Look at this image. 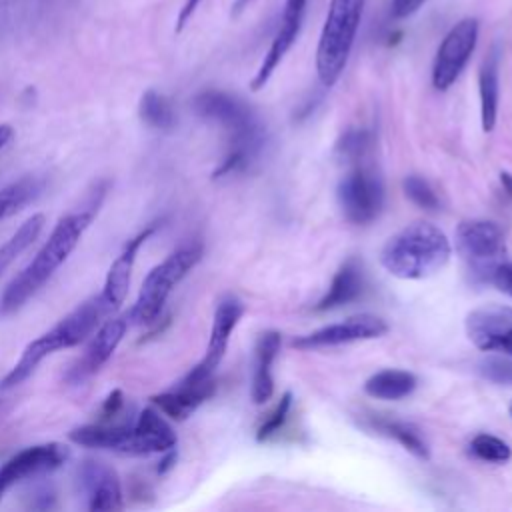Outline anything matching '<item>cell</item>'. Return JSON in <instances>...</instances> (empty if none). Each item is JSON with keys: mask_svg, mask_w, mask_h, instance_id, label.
<instances>
[{"mask_svg": "<svg viewBox=\"0 0 512 512\" xmlns=\"http://www.w3.org/2000/svg\"><path fill=\"white\" fill-rule=\"evenodd\" d=\"M96 212L98 204L70 212L56 222L48 240L42 244L36 256L4 288L0 296V316H10L18 312L32 296H36L46 286L54 272L76 250L84 232L90 228Z\"/></svg>", "mask_w": 512, "mask_h": 512, "instance_id": "6da1fadb", "label": "cell"}, {"mask_svg": "<svg viewBox=\"0 0 512 512\" xmlns=\"http://www.w3.org/2000/svg\"><path fill=\"white\" fill-rule=\"evenodd\" d=\"M198 116L218 122L230 136V148L214 170V178L244 170L264 146V128L252 108L234 94L222 90H204L192 102Z\"/></svg>", "mask_w": 512, "mask_h": 512, "instance_id": "7a4b0ae2", "label": "cell"}, {"mask_svg": "<svg viewBox=\"0 0 512 512\" xmlns=\"http://www.w3.org/2000/svg\"><path fill=\"white\" fill-rule=\"evenodd\" d=\"M68 438L86 448L112 450L130 456L172 452L176 434L154 408H144L138 418L128 422H96L70 430Z\"/></svg>", "mask_w": 512, "mask_h": 512, "instance_id": "3957f363", "label": "cell"}, {"mask_svg": "<svg viewBox=\"0 0 512 512\" xmlns=\"http://www.w3.org/2000/svg\"><path fill=\"white\" fill-rule=\"evenodd\" d=\"M450 254V240L438 226L414 222L388 238L380 252V262L396 278L422 280L444 268Z\"/></svg>", "mask_w": 512, "mask_h": 512, "instance_id": "277c9868", "label": "cell"}, {"mask_svg": "<svg viewBox=\"0 0 512 512\" xmlns=\"http://www.w3.org/2000/svg\"><path fill=\"white\" fill-rule=\"evenodd\" d=\"M110 314L106 306L102 304L100 296H92L78 304L72 312H68L64 318H60L50 330L34 338L26 344L22 350L18 362L10 368V372L2 378L0 388L10 390L18 384H22L36 368L38 364L48 358L50 354L58 350H66L72 346H78L84 342L102 322V318Z\"/></svg>", "mask_w": 512, "mask_h": 512, "instance_id": "5b68a950", "label": "cell"}, {"mask_svg": "<svg viewBox=\"0 0 512 512\" xmlns=\"http://www.w3.org/2000/svg\"><path fill=\"white\" fill-rule=\"evenodd\" d=\"M364 0H330L316 48V72L330 88L342 76L362 20Z\"/></svg>", "mask_w": 512, "mask_h": 512, "instance_id": "8992f818", "label": "cell"}, {"mask_svg": "<svg viewBox=\"0 0 512 512\" xmlns=\"http://www.w3.org/2000/svg\"><path fill=\"white\" fill-rule=\"evenodd\" d=\"M202 258V246L196 242L184 244L180 248H176L174 252H170L160 264H156L144 278L138 298L132 306V310L128 312L130 322L134 324H152L168 296L172 294V290L176 288V284L200 262Z\"/></svg>", "mask_w": 512, "mask_h": 512, "instance_id": "52a82bcc", "label": "cell"}, {"mask_svg": "<svg viewBox=\"0 0 512 512\" xmlns=\"http://www.w3.org/2000/svg\"><path fill=\"white\" fill-rule=\"evenodd\" d=\"M456 250L478 280H492L506 254L504 234L488 220H464L456 230Z\"/></svg>", "mask_w": 512, "mask_h": 512, "instance_id": "ba28073f", "label": "cell"}, {"mask_svg": "<svg viewBox=\"0 0 512 512\" xmlns=\"http://www.w3.org/2000/svg\"><path fill=\"white\" fill-rule=\"evenodd\" d=\"M478 32L480 24L476 18L470 16L462 18L448 30V34L444 36L436 50L432 64V84L436 90L444 92L458 80L460 72L468 64L476 48Z\"/></svg>", "mask_w": 512, "mask_h": 512, "instance_id": "9c48e42d", "label": "cell"}, {"mask_svg": "<svg viewBox=\"0 0 512 512\" xmlns=\"http://www.w3.org/2000/svg\"><path fill=\"white\" fill-rule=\"evenodd\" d=\"M338 202L352 224L372 222L384 206L380 176L364 166L352 168L338 184Z\"/></svg>", "mask_w": 512, "mask_h": 512, "instance_id": "30bf717a", "label": "cell"}, {"mask_svg": "<svg viewBox=\"0 0 512 512\" xmlns=\"http://www.w3.org/2000/svg\"><path fill=\"white\" fill-rule=\"evenodd\" d=\"M68 456L70 450L58 442L36 444L16 452L0 466V500L20 482L44 476L60 468L68 460Z\"/></svg>", "mask_w": 512, "mask_h": 512, "instance_id": "8fae6325", "label": "cell"}, {"mask_svg": "<svg viewBox=\"0 0 512 512\" xmlns=\"http://www.w3.org/2000/svg\"><path fill=\"white\" fill-rule=\"evenodd\" d=\"M242 314H244V304L236 296H224L216 304L206 354L182 380H186V382H204V380L212 378L214 370L218 368V364L222 362V358L226 354L230 336H232L236 324L240 322Z\"/></svg>", "mask_w": 512, "mask_h": 512, "instance_id": "7c38bea8", "label": "cell"}, {"mask_svg": "<svg viewBox=\"0 0 512 512\" xmlns=\"http://www.w3.org/2000/svg\"><path fill=\"white\" fill-rule=\"evenodd\" d=\"M130 326L128 312L122 316H112L104 324H100L94 332L90 342L86 344L80 358L68 368L66 382L68 384H82L90 376H94L116 352L122 338L126 336V330Z\"/></svg>", "mask_w": 512, "mask_h": 512, "instance_id": "4fadbf2b", "label": "cell"}, {"mask_svg": "<svg viewBox=\"0 0 512 512\" xmlns=\"http://www.w3.org/2000/svg\"><path fill=\"white\" fill-rule=\"evenodd\" d=\"M466 332L472 344L484 352L512 356V308L486 304L472 310L466 318Z\"/></svg>", "mask_w": 512, "mask_h": 512, "instance_id": "5bb4252c", "label": "cell"}, {"mask_svg": "<svg viewBox=\"0 0 512 512\" xmlns=\"http://www.w3.org/2000/svg\"><path fill=\"white\" fill-rule=\"evenodd\" d=\"M386 332H388V324L380 316L358 314V316L346 318L344 322L328 324L320 330L298 336L296 340H292V346L300 348V350H312V348L348 344V342H356V340H370V338H378Z\"/></svg>", "mask_w": 512, "mask_h": 512, "instance_id": "9a60e30c", "label": "cell"}, {"mask_svg": "<svg viewBox=\"0 0 512 512\" xmlns=\"http://www.w3.org/2000/svg\"><path fill=\"white\" fill-rule=\"evenodd\" d=\"M306 4H308V0H286V4L282 8L280 22H278V28H276V34L270 42V48L264 54L262 64L258 66V70H256L252 82H250L252 90H260V88L266 86V82L274 74L276 66L282 62L286 52L296 42V38L300 34V28H302V22H304Z\"/></svg>", "mask_w": 512, "mask_h": 512, "instance_id": "2e32d148", "label": "cell"}, {"mask_svg": "<svg viewBox=\"0 0 512 512\" xmlns=\"http://www.w3.org/2000/svg\"><path fill=\"white\" fill-rule=\"evenodd\" d=\"M156 228H158V224H150L144 230H140L136 236H132L124 244L122 252L110 264L106 280H104V286H102V292L98 294L108 312H114V310H118L124 304L128 288H130L136 256H138L140 248L146 244V240L156 232Z\"/></svg>", "mask_w": 512, "mask_h": 512, "instance_id": "e0dca14e", "label": "cell"}, {"mask_svg": "<svg viewBox=\"0 0 512 512\" xmlns=\"http://www.w3.org/2000/svg\"><path fill=\"white\" fill-rule=\"evenodd\" d=\"M80 480L88 494L90 510L122 508V486L116 472L102 462L86 460L80 468Z\"/></svg>", "mask_w": 512, "mask_h": 512, "instance_id": "ac0fdd59", "label": "cell"}, {"mask_svg": "<svg viewBox=\"0 0 512 512\" xmlns=\"http://www.w3.org/2000/svg\"><path fill=\"white\" fill-rule=\"evenodd\" d=\"M214 394V382L204 380V382H186L180 380L172 390L154 394L150 400L152 404L166 416L174 420H184L188 418L204 400H208Z\"/></svg>", "mask_w": 512, "mask_h": 512, "instance_id": "d6986e66", "label": "cell"}, {"mask_svg": "<svg viewBox=\"0 0 512 512\" xmlns=\"http://www.w3.org/2000/svg\"><path fill=\"white\" fill-rule=\"evenodd\" d=\"M280 332L266 330L258 336L256 342V360H254V376H252V400L256 404H264L270 400L274 392V380H272V362L278 356L280 350Z\"/></svg>", "mask_w": 512, "mask_h": 512, "instance_id": "ffe728a7", "label": "cell"}, {"mask_svg": "<svg viewBox=\"0 0 512 512\" xmlns=\"http://www.w3.org/2000/svg\"><path fill=\"white\" fill-rule=\"evenodd\" d=\"M362 288H364L362 266L358 264L356 258H350L334 274L332 284H330L328 292L318 300L316 310L324 312V310L340 308V306L356 300L362 294Z\"/></svg>", "mask_w": 512, "mask_h": 512, "instance_id": "44dd1931", "label": "cell"}, {"mask_svg": "<svg viewBox=\"0 0 512 512\" xmlns=\"http://www.w3.org/2000/svg\"><path fill=\"white\" fill-rule=\"evenodd\" d=\"M498 50L494 48L482 62L478 72V92H480V118L482 130L490 132L498 116V96H500V76H498Z\"/></svg>", "mask_w": 512, "mask_h": 512, "instance_id": "7402d4cb", "label": "cell"}, {"mask_svg": "<svg viewBox=\"0 0 512 512\" xmlns=\"http://www.w3.org/2000/svg\"><path fill=\"white\" fill-rule=\"evenodd\" d=\"M418 380L412 372L406 370H382L372 374L366 384L364 390L366 394H370L372 398H380V400H400L406 398L414 392Z\"/></svg>", "mask_w": 512, "mask_h": 512, "instance_id": "603a6c76", "label": "cell"}, {"mask_svg": "<svg viewBox=\"0 0 512 512\" xmlns=\"http://www.w3.org/2000/svg\"><path fill=\"white\" fill-rule=\"evenodd\" d=\"M42 180L34 176H22L0 188V220L18 214L24 206L34 202L42 192Z\"/></svg>", "mask_w": 512, "mask_h": 512, "instance_id": "cb8c5ba5", "label": "cell"}, {"mask_svg": "<svg viewBox=\"0 0 512 512\" xmlns=\"http://www.w3.org/2000/svg\"><path fill=\"white\" fill-rule=\"evenodd\" d=\"M46 216L44 214H32L22 222V226L0 246V276L6 272V268L24 252L28 250L34 240L40 236L44 228Z\"/></svg>", "mask_w": 512, "mask_h": 512, "instance_id": "d4e9b609", "label": "cell"}, {"mask_svg": "<svg viewBox=\"0 0 512 512\" xmlns=\"http://www.w3.org/2000/svg\"><path fill=\"white\" fill-rule=\"evenodd\" d=\"M138 112H140L142 122H146L154 130L168 132L176 124V112H174L170 100L156 90H146L142 94Z\"/></svg>", "mask_w": 512, "mask_h": 512, "instance_id": "484cf974", "label": "cell"}, {"mask_svg": "<svg viewBox=\"0 0 512 512\" xmlns=\"http://www.w3.org/2000/svg\"><path fill=\"white\" fill-rule=\"evenodd\" d=\"M372 426L378 432L394 438L400 446H404L416 458H420V460L428 458V444H426V440L418 434V430L412 424L398 422V420H374Z\"/></svg>", "mask_w": 512, "mask_h": 512, "instance_id": "4316f807", "label": "cell"}, {"mask_svg": "<svg viewBox=\"0 0 512 512\" xmlns=\"http://www.w3.org/2000/svg\"><path fill=\"white\" fill-rule=\"evenodd\" d=\"M470 452L484 462H506L512 456L510 446L492 434H476L470 442Z\"/></svg>", "mask_w": 512, "mask_h": 512, "instance_id": "83f0119b", "label": "cell"}, {"mask_svg": "<svg viewBox=\"0 0 512 512\" xmlns=\"http://www.w3.org/2000/svg\"><path fill=\"white\" fill-rule=\"evenodd\" d=\"M404 192H406V196H408L416 206H420V208H424V210H436V208H438V196H436V192L432 190V186H430L424 178H420V176H416V174L404 178Z\"/></svg>", "mask_w": 512, "mask_h": 512, "instance_id": "f1b7e54d", "label": "cell"}, {"mask_svg": "<svg viewBox=\"0 0 512 512\" xmlns=\"http://www.w3.org/2000/svg\"><path fill=\"white\" fill-rule=\"evenodd\" d=\"M478 372L494 382V384H506L512 386V360L504 356H486L478 362Z\"/></svg>", "mask_w": 512, "mask_h": 512, "instance_id": "f546056e", "label": "cell"}, {"mask_svg": "<svg viewBox=\"0 0 512 512\" xmlns=\"http://www.w3.org/2000/svg\"><path fill=\"white\" fill-rule=\"evenodd\" d=\"M292 406V394L290 392H284L282 398L278 400V404L274 406V410L268 414V418L260 424L258 432H256V440L258 442H264L268 440L270 436H274L286 422V416H288V410Z\"/></svg>", "mask_w": 512, "mask_h": 512, "instance_id": "4dcf8cb0", "label": "cell"}, {"mask_svg": "<svg viewBox=\"0 0 512 512\" xmlns=\"http://www.w3.org/2000/svg\"><path fill=\"white\" fill-rule=\"evenodd\" d=\"M368 146V132L366 130H348L342 140L338 142V152L346 160H358Z\"/></svg>", "mask_w": 512, "mask_h": 512, "instance_id": "1f68e13d", "label": "cell"}, {"mask_svg": "<svg viewBox=\"0 0 512 512\" xmlns=\"http://www.w3.org/2000/svg\"><path fill=\"white\" fill-rule=\"evenodd\" d=\"M496 284L498 290H502L504 294L512 296V262H502L494 274H492V280Z\"/></svg>", "mask_w": 512, "mask_h": 512, "instance_id": "d6a6232c", "label": "cell"}, {"mask_svg": "<svg viewBox=\"0 0 512 512\" xmlns=\"http://www.w3.org/2000/svg\"><path fill=\"white\" fill-rule=\"evenodd\" d=\"M424 2L426 0H392V16L394 18H408L414 12H418V8Z\"/></svg>", "mask_w": 512, "mask_h": 512, "instance_id": "836d02e7", "label": "cell"}, {"mask_svg": "<svg viewBox=\"0 0 512 512\" xmlns=\"http://www.w3.org/2000/svg\"><path fill=\"white\" fill-rule=\"evenodd\" d=\"M202 0H184L180 12H178V18H176V32H182V28L188 24V20L194 16L196 8L200 6Z\"/></svg>", "mask_w": 512, "mask_h": 512, "instance_id": "e575fe53", "label": "cell"}, {"mask_svg": "<svg viewBox=\"0 0 512 512\" xmlns=\"http://www.w3.org/2000/svg\"><path fill=\"white\" fill-rule=\"evenodd\" d=\"M12 136H14L12 126L10 124H0V150L12 140Z\"/></svg>", "mask_w": 512, "mask_h": 512, "instance_id": "d590c367", "label": "cell"}, {"mask_svg": "<svg viewBox=\"0 0 512 512\" xmlns=\"http://www.w3.org/2000/svg\"><path fill=\"white\" fill-rule=\"evenodd\" d=\"M500 182H502V188H504V192L512 198V174H508V172H502L500 174Z\"/></svg>", "mask_w": 512, "mask_h": 512, "instance_id": "8d00e7d4", "label": "cell"}, {"mask_svg": "<svg viewBox=\"0 0 512 512\" xmlns=\"http://www.w3.org/2000/svg\"><path fill=\"white\" fill-rule=\"evenodd\" d=\"M254 0H234L232 2V16H238L242 10H246Z\"/></svg>", "mask_w": 512, "mask_h": 512, "instance_id": "74e56055", "label": "cell"}, {"mask_svg": "<svg viewBox=\"0 0 512 512\" xmlns=\"http://www.w3.org/2000/svg\"><path fill=\"white\" fill-rule=\"evenodd\" d=\"M508 412H510V414H512V404H510V408H508Z\"/></svg>", "mask_w": 512, "mask_h": 512, "instance_id": "f35d334b", "label": "cell"}]
</instances>
